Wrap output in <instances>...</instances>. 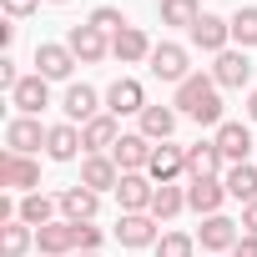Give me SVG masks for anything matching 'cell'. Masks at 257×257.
Masks as SVG:
<instances>
[{"label": "cell", "instance_id": "9", "mask_svg": "<svg viewBox=\"0 0 257 257\" xmlns=\"http://www.w3.org/2000/svg\"><path fill=\"white\" fill-rule=\"evenodd\" d=\"M116 242H121V247H157V242H162V237H157V217H152V212H121Z\"/></svg>", "mask_w": 257, "mask_h": 257}, {"label": "cell", "instance_id": "7", "mask_svg": "<svg viewBox=\"0 0 257 257\" xmlns=\"http://www.w3.org/2000/svg\"><path fill=\"white\" fill-rule=\"evenodd\" d=\"M121 142V126H116V116L111 111H101L96 121H86L81 126V147H86V157H111V147Z\"/></svg>", "mask_w": 257, "mask_h": 257}, {"label": "cell", "instance_id": "29", "mask_svg": "<svg viewBox=\"0 0 257 257\" xmlns=\"http://www.w3.org/2000/svg\"><path fill=\"white\" fill-rule=\"evenodd\" d=\"M56 207L61 202H51L46 192H26L21 197V222L26 227H46V222H56Z\"/></svg>", "mask_w": 257, "mask_h": 257}, {"label": "cell", "instance_id": "34", "mask_svg": "<svg viewBox=\"0 0 257 257\" xmlns=\"http://www.w3.org/2000/svg\"><path fill=\"white\" fill-rule=\"evenodd\" d=\"M192 252H197V237H187V232H167L157 242V257H192Z\"/></svg>", "mask_w": 257, "mask_h": 257}, {"label": "cell", "instance_id": "23", "mask_svg": "<svg viewBox=\"0 0 257 257\" xmlns=\"http://www.w3.org/2000/svg\"><path fill=\"white\" fill-rule=\"evenodd\" d=\"M116 182H121V167L111 157H86L81 162V187H91L96 197L101 192H116Z\"/></svg>", "mask_w": 257, "mask_h": 257}, {"label": "cell", "instance_id": "25", "mask_svg": "<svg viewBox=\"0 0 257 257\" xmlns=\"http://www.w3.org/2000/svg\"><path fill=\"white\" fill-rule=\"evenodd\" d=\"M56 202H61V217H66V222H91L96 207H101V197H96L91 187H66Z\"/></svg>", "mask_w": 257, "mask_h": 257}, {"label": "cell", "instance_id": "31", "mask_svg": "<svg viewBox=\"0 0 257 257\" xmlns=\"http://www.w3.org/2000/svg\"><path fill=\"white\" fill-rule=\"evenodd\" d=\"M197 21H202V0H162V26L192 31Z\"/></svg>", "mask_w": 257, "mask_h": 257}, {"label": "cell", "instance_id": "40", "mask_svg": "<svg viewBox=\"0 0 257 257\" xmlns=\"http://www.w3.org/2000/svg\"><path fill=\"white\" fill-rule=\"evenodd\" d=\"M247 121H257V86L247 91Z\"/></svg>", "mask_w": 257, "mask_h": 257}, {"label": "cell", "instance_id": "39", "mask_svg": "<svg viewBox=\"0 0 257 257\" xmlns=\"http://www.w3.org/2000/svg\"><path fill=\"white\" fill-rule=\"evenodd\" d=\"M232 257H257V237H247V232H242V237H237V247H232Z\"/></svg>", "mask_w": 257, "mask_h": 257}, {"label": "cell", "instance_id": "2", "mask_svg": "<svg viewBox=\"0 0 257 257\" xmlns=\"http://www.w3.org/2000/svg\"><path fill=\"white\" fill-rule=\"evenodd\" d=\"M46 132H51V126H41V116H11L6 121V152L31 157V152L46 147Z\"/></svg>", "mask_w": 257, "mask_h": 257}, {"label": "cell", "instance_id": "10", "mask_svg": "<svg viewBox=\"0 0 257 257\" xmlns=\"http://www.w3.org/2000/svg\"><path fill=\"white\" fill-rule=\"evenodd\" d=\"M187 36H192V46L207 51V56H222V51L232 46V26H227L222 16H207V11H202V21H197Z\"/></svg>", "mask_w": 257, "mask_h": 257}, {"label": "cell", "instance_id": "24", "mask_svg": "<svg viewBox=\"0 0 257 257\" xmlns=\"http://www.w3.org/2000/svg\"><path fill=\"white\" fill-rule=\"evenodd\" d=\"M81 152H86V147H81V132H76L71 121H61V126L46 132V157H51V162H76Z\"/></svg>", "mask_w": 257, "mask_h": 257}, {"label": "cell", "instance_id": "8", "mask_svg": "<svg viewBox=\"0 0 257 257\" xmlns=\"http://www.w3.org/2000/svg\"><path fill=\"white\" fill-rule=\"evenodd\" d=\"M152 152H157V142H147L142 132H121V142L111 147V162H116L121 172H147Z\"/></svg>", "mask_w": 257, "mask_h": 257}, {"label": "cell", "instance_id": "6", "mask_svg": "<svg viewBox=\"0 0 257 257\" xmlns=\"http://www.w3.org/2000/svg\"><path fill=\"white\" fill-rule=\"evenodd\" d=\"M66 46H71V56H76V61H86V66H96V61H106V56H111V36H106V31H96V26H71Z\"/></svg>", "mask_w": 257, "mask_h": 257}, {"label": "cell", "instance_id": "13", "mask_svg": "<svg viewBox=\"0 0 257 257\" xmlns=\"http://www.w3.org/2000/svg\"><path fill=\"white\" fill-rule=\"evenodd\" d=\"M11 106H16L21 116H41V111L51 106V81H46V76H36V71H31V76H21V86L11 91Z\"/></svg>", "mask_w": 257, "mask_h": 257}, {"label": "cell", "instance_id": "32", "mask_svg": "<svg viewBox=\"0 0 257 257\" xmlns=\"http://www.w3.org/2000/svg\"><path fill=\"white\" fill-rule=\"evenodd\" d=\"M227 26H232V46H237V51H252V46H257V6H242Z\"/></svg>", "mask_w": 257, "mask_h": 257}, {"label": "cell", "instance_id": "3", "mask_svg": "<svg viewBox=\"0 0 257 257\" xmlns=\"http://www.w3.org/2000/svg\"><path fill=\"white\" fill-rule=\"evenodd\" d=\"M212 81H217L222 91H242V86L252 81V61H247V51L227 46L222 56H212Z\"/></svg>", "mask_w": 257, "mask_h": 257}, {"label": "cell", "instance_id": "28", "mask_svg": "<svg viewBox=\"0 0 257 257\" xmlns=\"http://www.w3.org/2000/svg\"><path fill=\"white\" fill-rule=\"evenodd\" d=\"M31 242H36V227H26L21 217L0 227V257H26V252H31Z\"/></svg>", "mask_w": 257, "mask_h": 257}, {"label": "cell", "instance_id": "18", "mask_svg": "<svg viewBox=\"0 0 257 257\" xmlns=\"http://www.w3.org/2000/svg\"><path fill=\"white\" fill-rule=\"evenodd\" d=\"M222 202H227V187H222V177L187 182V207H192V212H202V217H217V212H222Z\"/></svg>", "mask_w": 257, "mask_h": 257}, {"label": "cell", "instance_id": "5", "mask_svg": "<svg viewBox=\"0 0 257 257\" xmlns=\"http://www.w3.org/2000/svg\"><path fill=\"white\" fill-rule=\"evenodd\" d=\"M152 197H157V182L147 172H121V182H116L121 212H152Z\"/></svg>", "mask_w": 257, "mask_h": 257}, {"label": "cell", "instance_id": "15", "mask_svg": "<svg viewBox=\"0 0 257 257\" xmlns=\"http://www.w3.org/2000/svg\"><path fill=\"white\" fill-rule=\"evenodd\" d=\"M237 237H242V222H232V217H202V232H197V247H207V252H232L237 247Z\"/></svg>", "mask_w": 257, "mask_h": 257}, {"label": "cell", "instance_id": "33", "mask_svg": "<svg viewBox=\"0 0 257 257\" xmlns=\"http://www.w3.org/2000/svg\"><path fill=\"white\" fill-rule=\"evenodd\" d=\"M86 26H96V31H106V36H116V31H126V26H132V21H126V16H121L116 6H96Z\"/></svg>", "mask_w": 257, "mask_h": 257}, {"label": "cell", "instance_id": "12", "mask_svg": "<svg viewBox=\"0 0 257 257\" xmlns=\"http://www.w3.org/2000/svg\"><path fill=\"white\" fill-rule=\"evenodd\" d=\"M152 76L157 81H187L192 71H187V46H177V41H162V46H152Z\"/></svg>", "mask_w": 257, "mask_h": 257}, {"label": "cell", "instance_id": "19", "mask_svg": "<svg viewBox=\"0 0 257 257\" xmlns=\"http://www.w3.org/2000/svg\"><path fill=\"white\" fill-rule=\"evenodd\" d=\"M212 142H217V152L237 167V162H247V152H252V126H242V121H222Z\"/></svg>", "mask_w": 257, "mask_h": 257}, {"label": "cell", "instance_id": "17", "mask_svg": "<svg viewBox=\"0 0 257 257\" xmlns=\"http://www.w3.org/2000/svg\"><path fill=\"white\" fill-rule=\"evenodd\" d=\"M0 187H16V192H31V187H41V162L6 152V157H0Z\"/></svg>", "mask_w": 257, "mask_h": 257}, {"label": "cell", "instance_id": "35", "mask_svg": "<svg viewBox=\"0 0 257 257\" xmlns=\"http://www.w3.org/2000/svg\"><path fill=\"white\" fill-rule=\"evenodd\" d=\"M101 242H106V237H101L96 222H76V247H81V252H96Z\"/></svg>", "mask_w": 257, "mask_h": 257}, {"label": "cell", "instance_id": "11", "mask_svg": "<svg viewBox=\"0 0 257 257\" xmlns=\"http://www.w3.org/2000/svg\"><path fill=\"white\" fill-rule=\"evenodd\" d=\"M71 71H76L71 46H56V41H41V46H36V76H46V81H71Z\"/></svg>", "mask_w": 257, "mask_h": 257}, {"label": "cell", "instance_id": "1", "mask_svg": "<svg viewBox=\"0 0 257 257\" xmlns=\"http://www.w3.org/2000/svg\"><path fill=\"white\" fill-rule=\"evenodd\" d=\"M222 86L212 81V76H187L182 86H177V111L182 116H192L197 126H222V96H217Z\"/></svg>", "mask_w": 257, "mask_h": 257}, {"label": "cell", "instance_id": "26", "mask_svg": "<svg viewBox=\"0 0 257 257\" xmlns=\"http://www.w3.org/2000/svg\"><path fill=\"white\" fill-rule=\"evenodd\" d=\"M222 187H227V197H232V202H242V207H247V202H257V167H252V162L227 167V172H222Z\"/></svg>", "mask_w": 257, "mask_h": 257}, {"label": "cell", "instance_id": "30", "mask_svg": "<svg viewBox=\"0 0 257 257\" xmlns=\"http://www.w3.org/2000/svg\"><path fill=\"white\" fill-rule=\"evenodd\" d=\"M182 207H187V187H177V182L157 187V197H152V217H157V222H172Z\"/></svg>", "mask_w": 257, "mask_h": 257}, {"label": "cell", "instance_id": "37", "mask_svg": "<svg viewBox=\"0 0 257 257\" xmlns=\"http://www.w3.org/2000/svg\"><path fill=\"white\" fill-rule=\"evenodd\" d=\"M0 86H6V91H16V86H21V71H16V61H0Z\"/></svg>", "mask_w": 257, "mask_h": 257}, {"label": "cell", "instance_id": "4", "mask_svg": "<svg viewBox=\"0 0 257 257\" xmlns=\"http://www.w3.org/2000/svg\"><path fill=\"white\" fill-rule=\"evenodd\" d=\"M106 111L121 121V116H142L147 111V91H142V81H132V76H121V81H111L106 86Z\"/></svg>", "mask_w": 257, "mask_h": 257}, {"label": "cell", "instance_id": "20", "mask_svg": "<svg viewBox=\"0 0 257 257\" xmlns=\"http://www.w3.org/2000/svg\"><path fill=\"white\" fill-rule=\"evenodd\" d=\"M36 247L46 252V257H71V247H76V222H46V227H36Z\"/></svg>", "mask_w": 257, "mask_h": 257}, {"label": "cell", "instance_id": "14", "mask_svg": "<svg viewBox=\"0 0 257 257\" xmlns=\"http://www.w3.org/2000/svg\"><path fill=\"white\" fill-rule=\"evenodd\" d=\"M147 177H152L157 187H167V182L187 177V147H172V142H162V147L152 152V162H147Z\"/></svg>", "mask_w": 257, "mask_h": 257}, {"label": "cell", "instance_id": "38", "mask_svg": "<svg viewBox=\"0 0 257 257\" xmlns=\"http://www.w3.org/2000/svg\"><path fill=\"white\" fill-rule=\"evenodd\" d=\"M242 232H247V237H257V202H247V207H242Z\"/></svg>", "mask_w": 257, "mask_h": 257}, {"label": "cell", "instance_id": "42", "mask_svg": "<svg viewBox=\"0 0 257 257\" xmlns=\"http://www.w3.org/2000/svg\"><path fill=\"white\" fill-rule=\"evenodd\" d=\"M81 257H96V252H81Z\"/></svg>", "mask_w": 257, "mask_h": 257}, {"label": "cell", "instance_id": "22", "mask_svg": "<svg viewBox=\"0 0 257 257\" xmlns=\"http://www.w3.org/2000/svg\"><path fill=\"white\" fill-rule=\"evenodd\" d=\"M222 152H217V142H197V147H187V182H202V177H222Z\"/></svg>", "mask_w": 257, "mask_h": 257}, {"label": "cell", "instance_id": "41", "mask_svg": "<svg viewBox=\"0 0 257 257\" xmlns=\"http://www.w3.org/2000/svg\"><path fill=\"white\" fill-rule=\"evenodd\" d=\"M51 6H71V0H51Z\"/></svg>", "mask_w": 257, "mask_h": 257}, {"label": "cell", "instance_id": "16", "mask_svg": "<svg viewBox=\"0 0 257 257\" xmlns=\"http://www.w3.org/2000/svg\"><path fill=\"white\" fill-rule=\"evenodd\" d=\"M61 111H66V121H71V126H76V121L86 126V121H96V116H101V96H96L86 81H76V86H66Z\"/></svg>", "mask_w": 257, "mask_h": 257}, {"label": "cell", "instance_id": "21", "mask_svg": "<svg viewBox=\"0 0 257 257\" xmlns=\"http://www.w3.org/2000/svg\"><path fill=\"white\" fill-rule=\"evenodd\" d=\"M111 56H116L121 66H137V61H152V41H147V31H137V26L116 31V36H111Z\"/></svg>", "mask_w": 257, "mask_h": 257}, {"label": "cell", "instance_id": "27", "mask_svg": "<svg viewBox=\"0 0 257 257\" xmlns=\"http://www.w3.org/2000/svg\"><path fill=\"white\" fill-rule=\"evenodd\" d=\"M172 132H177V111L172 106H147L142 111V137L147 142H172Z\"/></svg>", "mask_w": 257, "mask_h": 257}, {"label": "cell", "instance_id": "36", "mask_svg": "<svg viewBox=\"0 0 257 257\" xmlns=\"http://www.w3.org/2000/svg\"><path fill=\"white\" fill-rule=\"evenodd\" d=\"M0 6H6V16H11V21H21V16L41 11V0H0Z\"/></svg>", "mask_w": 257, "mask_h": 257}]
</instances>
